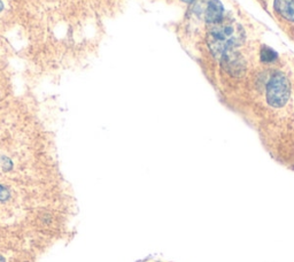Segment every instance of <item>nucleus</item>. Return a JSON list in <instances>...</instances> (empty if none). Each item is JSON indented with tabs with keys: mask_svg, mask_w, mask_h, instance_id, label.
<instances>
[{
	"mask_svg": "<svg viewBox=\"0 0 294 262\" xmlns=\"http://www.w3.org/2000/svg\"><path fill=\"white\" fill-rule=\"evenodd\" d=\"M245 41V31L240 24L232 20H221L215 23L207 36L209 50L214 57L221 59L226 52L239 47Z\"/></svg>",
	"mask_w": 294,
	"mask_h": 262,
	"instance_id": "nucleus-1",
	"label": "nucleus"
},
{
	"mask_svg": "<svg viewBox=\"0 0 294 262\" xmlns=\"http://www.w3.org/2000/svg\"><path fill=\"white\" fill-rule=\"evenodd\" d=\"M291 96V84L281 71L275 72L267 84V101L273 108L284 107Z\"/></svg>",
	"mask_w": 294,
	"mask_h": 262,
	"instance_id": "nucleus-2",
	"label": "nucleus"
},
{
	"mask_svg": "<svg viewBox=\"0 0 294 262\" xmlns=\"http://www.w3.org/2000/svg\"><path fill=\"white\" fill-rule=\"evenodd\" d=\"M221 62L224 69L232 76H242L245 72V61L239 53L234 50L226 52L225 54L221 57Z\"/></svg>",
	"mask_w": 294,
	"mask_h": 262,
	"instance_id": "nucleus-3",
	"label": "nucleus"
},
{
	"mask_svg": "<svg viewBox=\"0 0 294 262\" xmlns=\"http://www.w3.org/2000/svg\"><path fill=\"white\" fill-rule=\"evenodd\" d=\"M202 13L205 21L209 24H215L224 18V7L220 0H208Z\"/></svg>",
	"mask_w": 294,
	"mask_h": 262,
	"instance_id": "nucleus-4",
	"label": "nucleus"
},
{
	"mask_svg": "<svg viewBox=\"0 0 294 262\" xmlns=\"http://www.w3.org/2000/svg\"><path fill=\"white\" fill-rule=\"evenodd\" d=\"M273 6L279 15L294 22V0H275Z\"/></svg>",
	"mask_w": 294,
	"mask_h": 262,
	"instance_id": "nucleus-5",
	"label": "nucleus"
},
{
	"mask_svg": "<svg viewBox=\"0 0 294 262\" xmlns=\"http://www.w3.org/2000/svg\"><path fill=\"white\" fill-rule=\"evenodd\" d=\"M260 58H261V61L264 62V64H271V62L277 60L278 55H277V53L272 50V48H270L268 46H263L261 48V55H260Z\"/></svg>",
	"mask_w": 294,
	"mask_h": 262,
	"instance_id": "nucleus-6",
	"label": "nucleus"
},
{
	"mask_svg": "<svg viewBox=\"0 0 294 262\" xmlns=\"http://www.w3.org/2000/svg\"><path fill=\"white\" fill-rule=\"evenodd\" d=\"M9 198H11V193L6 188L0 185V201H6Z\"/></svg>",
	"mask_w": 294,
	"mask_h": 262,
	"instance_id": "nucleus-7",
	"label": "nucleus"
},
{
	"mask_svg": "<svg viewBox=\"0 0 294 262\" xmlns=\"http://www.w3.org/2000/svg\"><path fill=\"white\" fill-rule=\"evenodd\" d=\"M182 2H184V3H187V4H191V3H193V2H195V0H182Z\"/></svg>",
	"mask_w": 294,
	"mask_h": 262,
	"instance_id": "nucleus-8",
	"label": "nucleus"
},
{
	"mask_svg": "<svg viewBox=\"0 0 294 262\" xmlns=\"http://www.w3.org/2000/svg\"><path fill=\"white\" fill-rule=\"evenodd\" d=\"M3 9H4V4H3L2 0H0V12H2Z\"/></svg>",
	"mask_w": 294,
	"mask_h": 262,
	"instance_id": "nucleus-9",
	"label": "nucleus"
},
{
	"mask_svg": "<svg viewBox=\"0 0 294 262\" xmlns=\"http://www.w3.org/2000/svg\"><path fill=\"white\" fill-rule=\"evenodd\" d=\"M0 262H6V261H5V259L3 258V256H2V255H0Z\"/></svg>",
	"mask_w": 294,
	"mask_h": 262,
	"instance_id": "nucleus-10",
	"label": "nucleus"
}]
</instances>
